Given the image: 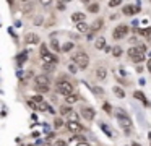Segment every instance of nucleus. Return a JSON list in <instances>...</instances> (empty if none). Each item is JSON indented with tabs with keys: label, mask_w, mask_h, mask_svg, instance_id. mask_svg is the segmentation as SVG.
<instances>
[{
	"label": "nucleus",
	"mask_w": 151,
	"mask_h": 146,
	"mask_svg": "<svg viewBox=\"0 0 151 146\" xmlns=\"http://www.w3.org/2000/svg\"><path fill=\"white\" fill-rule=\"evenodd\" d=\"M72 58H73V63H75L78 68H81V70H85V68L89 65V57L86 55V52H83V50L75 52V54L72 55Z\"/></svg>",
	"instance_id": "obj_1"
},
{
	"label": "nucleus",
	"mask_w": 151,
	"mask_h": 146,
	"mask_svg": "<svg viewBox=\"0 0 151 146\" xmlns=\"http://www.w3.org/2000/svg\"><path fill=\"white\" fill-rule=\"evenodd\" d=\"M55 89H57V93L63 94V96H68V94L75 93V88H73V84H72V83H68V81H65V80L57 81Z\"/></svg>",
	"instance_id": "obj_2"
},
{
	"label": "nucleus",
	"mask_w": 151,
	"mask_h": 146,
	"mask_svg": "<svg viewBox=\"0 0 151 146\" xmlns=\"http://www.w3.org/2000/svg\"><path fill=\"white\" fill-rule=\"evenodd\" d=\"M115 114H117V119H119V123H120V127H122V128H125V132H130L132 127H133V123H132V119L124 112V110H120V109H119Z\"/></svg>",
	"instance_id": "obj_3"
},
{
	"label": "nucleus",
	"mask_w": 151,
	"mask_h": 146,
	"mask_svg": "<svg viewBox=\"0 0 151 146\" xmlns=\"http://www.w3.org/2000/svg\"><path fill=\"white\" fill-rule=\"evenodd\" d=\"M128 55H130V58L133 62H143L145 60V52L140 50L138 47H132L130 50H128Z\"/></svg>",
	"instance_id": "obj_4"
},
{
	"label": "nucleus",
	"mask_w": 151,
	"mask_h": 146,
	"mask_svg": "<svg viewBox=\"0 0 151 146\" xmlns=\"http://www.w3.org/2000/svg\"><path fill=\"white\" fill-rule=\"evenodd\" d=\"M128 32V26L127 24H120L114 29V39H122L125 37V34Z\"/></svg>",
	"instance_id": "obj_5"
},
{
	"label": "nucleus",
	"mask_w": 151,
	"mask_h": 146,
	"mask_svg": "<svg viewBox=\"0 0 151 146\" xmlns=\"http://www.w3.org/2000/svg\"><path fill=\"white\" fill-rule=\"evenodd\" d=\"M80 114H81V117H85L86 120H93L96 115L94 109H91V107H88V106H83L81 110H80Z\"/></svg>",
	"instance_id": "obj_6"
},
{
	"label": "nucleus",
	"mask_w": 151,
	"mask_h": 146,
	"mask_svg": "<svg viewBox=\"0 0 151 146\" xmlns=\"http://www.w3.org/2000/svg\"><path fill=\"white\" fill-rule=\"evenodd\" d=\"M67 128H68L70 132H73V133H80L83 130V127L80 125L76 120H70V122H67Z\"/></svg>",
	"instance_id": "obj_7"
},
{
	"label": "nucleus",
	"mask_w": 151,
	"mask_h": 146,
	"mask_svg": "<svg viewBox=\"0 0 151 146\" xmlns=\"http://www.w3.org/2000/svg\"><path fill=\"white\" fill-rule=\"evenodd\" d=\"M41 57H42V60L46 63H57V57L52 52H44V54H41Z\"/></svg>",
	"instance_id": "obj_8"
},
{
	"label": "nucleus",
	"mask_w": 151,
	"mask_h": 146,
	"mask_svg": "<svg viewBox=\"0 0 151 146\" xmlns=\"http://www.w3.org/2000/svg\"><path fill=\"white\" fill-rule=\"evenodd\" d=\"M36 86H49V78H47L46 75L36 76Z\"/></svg>",
	"instance_id": "obj_9"
},
{
	"label": "nucleus",
	"mask_w": 151,
	"mask_h": 146,
	"mask_svg": "<svg viewBox=\"0 0 151 146\" xmlns=\"http://www.w3.org/2000/svg\"><path fill=\"white\" fill-rule=\"evenodd\" d=\"M133 96H135V99H140V101H141V102H143L146 107H150V106H151V104H150V101H148L146 97L143 96V93H141V91H135V94H133Z\"/></svg>",
	"instance_id": "obj_10"
},
{
	"label": "nucleus",
	"mask_w": 151,
	"mask_h": 146,
	"mask_svg": "<svg viewBox=\"0 0 151 146\" xmlns=\"http://www.w3.org/2000/svg\"><path fill=\"white\" fill-rule=\"evenodd\" d=\"M26 42L28 44H37V42H39V37H37L36 34H33V32H29V34H26Z\"/></svg>",
	"instance_id": "obj_11"
},
{
	"label": "nucleus",
	"mask_w": 151,
	"mask_h": 146,
	"mask_svg": "<svg viewBox=\"0 0 151 146\" xmlns=\"http://www.w3.org/2000/svg\"><path fill=\"white\" fill-rule=\"evenodd\" d=\"M76 101H78V94L76 93H72V94H68V96H65L67 104H73V102H76Z\"/></svg>",
	"instance_id": "obj_12"
},
{
	"label": "nucleus",
	"mask_w": 151,
	"mask_h": 146,
	"mask_svg": "<svg viewBox=\"0 0 151 146\" xmlns=\"http://www.w3.org/2000/svg\"><path fill=\"white\" fill-rule=\"evenodd\" d=\"M72 19H73V21H75V23L85 21V13H80V12L73 13V15H72Z\"/></svg>",
	"instance_id": "obj_13"
},
{
	"label": "nucleus",
	"mask_w": 151,
	"mask_h": 146,
	"mask_svg": "<svg viewBox=\"0 0 151 146\" xmlns=\"http://www.w3.org/2000/svg\"><path fill=\"white\" fill-rule=\"evenodd\" d=\"M76 29H78L80 32H88V31H89V26L86 24L85 21H80L78 24H76Z\"/></svg>",
	"instance_id": "obj_14"
},
{
	"label": "nucleus",
	"mask_w": 151,
	"mask_h": 146,
	"mask_svg": "<svg viewBox=\"0 0 151 146\" xmlns=\"http://www.w3.org/2000/svg\"><path fill=\"white\" fill-rule=\"evenodd\" d=\"M96 76H98L99 80H106V78H107V71H106L104 68H98V70H96Z\"/></svg>",
	"instance_id": "obj_15"
},
{
	"label": "nucleus",
	"mask_w": 151,
	"mask_h": 146,
	"mask_svg": "<svg viewBox=\"0 0 151 146\" xmlns=\"http://www.w3.org/2000/svg\"><path fill=\"white\" fill-rule=\"evenodd\" d=\"M102 23H104V21H102V19H96V21L94 23H93V26H91V31H99V29H101L102 28Z\"/></svg>",
	"instance_id": "obj_16"
},
{
	"label": "nucleus",
	"mask_w": 151,
	"mask_h": 146,
	"mask_svg": "<svg viewBox=\"0 0 151 146\" xmlns=\"http://www.w3.org/2000/svg\"><path fill=\"white\" fill-rule=\"evenodd\" d=\"M135 12H137V8H133L132 5H127V6H124V10H122V13H124V15H133Z\"/></svg>",
	"instance_id": "obj_17"
},
{
	"label": "nucleus",
	"mask_w": 151,
	"mask_h": 146,
	"mask_svg": "<svg viewBox=\"0 0 151 146\" xmlns=\"http://www.w3.org/2000/svg\"><path fill=\"white\" fill-rule=\"evenodd\" d=\"M94 45H96V49H104L106 47V39L104 37H98Z\"/></svg>",
	"instance_id": "obj_18"
},
{
	"label": "nucleus",
	"mask_w": 151,
	"mask_h": 146,
	"mask_svg": "<svg viewBox=\"0 0 151 146\" xmlns=\"http://www.w3.org/2000/svg\"><path fill=\"white\" fill-rule=\"evenodd\" d=\"M60 114H62V115H68V114H72V107L67 106V104H65V106H62V107H60Z\"/></svg>",
	"instance_id": "obj_19"
},
{
	"label": "nucleus",
	"mask_w": 151,
	"mask_h": 146,
	"mask_svg": "<svg viewBox=\"0 0 151 146\" xmlns=\"http://www.w3.org/2000/svg\"><path fill=\"white\" fill-rule=\"evenodd\" d=\"M114 94H115L117 97H125L124 89H122V88H119V86H115V88H114Z\"/></svg>",
	"instance_id": "obj_20"
},
{
	"label": "nucleus",
	"mask_w": 151,
	"mask_h": 146,
	"mask_svg": "<svg viewBox=\"0 0 151 146\" xmlns=\"http://www.w3.org/2000/svg\"><path fill=\"white\" fill-rule=\"evenodd\" d=\"M111 50H112V55H114V57H120V55H122V49L119 47V45H115V47H112Z\"/></svg>",
	"instance_id": "obj_21"
},
{
	"label": "nucleus",
	"mask_w": 151,
	"mask_h": 146,
	"mask_svg": "<svg viewBox=\"0 0 151 146\" xmlns=\"http://www.w3.org/2000/svg\"><path fill=\"white\" fill-rule=\"evenodd\" d=\"M72 49H73V42H65L60 50H62V52H68V50H72Z\"/></svg>",
	"instance_id": "obj_22"
},
{
	"label": "nucleus",
	"mask_w": 151,
	"mask_h": 146,
	"mask_svg": "<svg viewBox=\"0 0 151 146\" xmlns=\"http://www.w3.org/2000/svg\"><path fill=\"white\" fill-rule=\"evenodd\" d=\"M88 10L91 13H96V12H99V5L98 3H91V5H88Z\"/></svg>",
	"instance_id": "obj_23"
},
{
	"label": "nucleus",
	"mask_w": 151,
	"mask_h": 146,
	"mask_svg": "<svg viewBox=\"0 0 151 146\" xmlns=\"http://www.w3.org/2000/svg\"><path fill=\"white\" fill-rule=\"evenodd\" d=\"M93 93H94L96 96H102V94H104V89L99 88V86H94V88H93Z\"/></svg>",
	"instance_id": "obj_24"
},
{
	"label": "nucleus",
	"mask_w": 151,
	"mask_h": 146,
	"mask_svg": "<svg viewBox=\"0 0 151 146\" xmlns=\"http://www.w3.org/2000/svg\"><path fill=\"white\" fill-rule=\"evenodd\" d=\"M50 45H52V49L55 52H59L60 50V47H59V42H57V39H52V42H50Z\"/></svg>",
	"instance_id": "obj_25"
},
{
	"label": "nucleus",
	"mask_w": 151,
	"mask_h": 146,
	"mask_svg": "<svg viewBox=\"0 0 151 146\" xmlns=\"http://www.w3.org/2000/svg\"><path fill=\"white\" fill-rule=\"evenodd\" d=\"M36 91L37 93H47V91H49V86H36Z\"/></svg>",
	"instance_id": "obj_26"
},
{
	"label": "nucleus",
	"mask_w": 151,
	"mask_h": 146,
	"mask_svg": "<svg viewBox=\"0 0 151 146\" xmlns=\"http://www.w3.org/2000/svg\"><path fill=\"white\" fill-rule=\"evenodd\" d=\"M42 68H44L46 71H52V70H54L52 63H44V65H42Z\"/></svg>",
	"instance_id": "obj_27"
},
{
	"label": "nucleus",
	"mask_w": 151,
	"mask_h": 146,
	"mask_svg": "<svg viewBox=\"0 0 151 146\" xmlns=\"http://www.w3.org/2000/svg\"><path fill=\"white\" fill-rule=\"evenodd\" d=\"M68 68H70V71H72V73H76V71H78V67H76L75 63H70Z\"/></svg>",
	"instance_id": "obj_28"
},
{
	"label": "nucleus",
	"mask_w": 151,
	"mask_h": 146,
	"mask_svg": "<svg viewBox=\"0 0 151 146\" xmlns=\"http://www.w3.org/2000/svg\"><path fill=\"white\" fill-rule=\"evenodd\" d=\"M54 146H67V143L63 141V140H57V141L54 143Z\"/></svg>",
	"instance_id": "obj_29"
},
{
	"label": "nucleus",
	"mask_w": 151,
	"mask_h": 146,
	"mask_svg": "<svg viewBox=\"0 0 151 146\" xmlns=\"http://www.w3.org/2000/svg\"><path fill=\"white\" fill-rule=\"evenodd\" d=\"M31 101H33V102H42V96H39V94H37V96H34Z\"/></svg>",
	"instance_id": "obj_30"
},
{
	"label": "nucleus",
	"mask_w": 151,
	"mask_h": 146,
	"mask_svg": "<svg viewBox=\"0 0 151 146\" xmlns=\"http://www.w3.org/2000/svg\"><path fill=\"white\" fill-rule=\"evenodd\" d=\"M117 5H120V0H111L109 2V6H117Z\"/></svg>",
	"instance_id": "obj_31"
},
{
	"label": "nucleus",
	"mask_w": 151,
	"mask_h": 146,
	"mask_svg": "<svg viewBox=\"0 0 151 146\" xmlns=\"http://www.w3.org/2000/svg\"><path fill=\"white\" fill-rule=\"evenodd\" d=\"M102 109H104L106 112H111V110H112V107H111V104H107V102H106L104 106H102Z\"/></svg>",
	"instance_id": "obj_32"
},
{
	"label": "nucleus",
	"mask_w": 151,
	"mask_h": 146,
	"mask_svg": "<svg viewBox=\"0 0 151 146\" xmlns=\"http://www.w3.org/2000/svg\"><path fill=\"white\" fill-rule=\"evenodd\" d=\"M39 2H41V3H42V5H44V6H49V5H50V3H52V0H39Z\"/></svg>",
	"instance_id": "obj_33"
},
{
	"label": "nucleus",
	"mask_w": 151,
	"mask_h": 146,
	"mask_svg": "<svg viewBox=\"0 0 151 146\" xmlns=\"http://www.w3.org/2000/svg\"><path fill=\"white\" fill-rule=\"evenodd\" d=\"M54 123H55V127H62V119H55V122H54Z\"/></svg>",
	"instance_id": "obj_34"
},
{
	"label": "nucleus",
	"mask_w": 151,
	"mask_h": 146,
	"mask_svg": "<svg viewBox=\"0 0 151 146\" xmlns=\"http://www.w3.org/2000/svg\"><path fill=\"white\" fill-rule=\"evenodd\" d=\"M44 52H47V49H46V45H41V54H44Z\"/></svg>",
	"instance_id": "obj_35"
},
{
	"label": "nucleus",
	"mask_w": 151,
	"mask_h": 146,
	"mask_svg": "<svg viewBox=\"0 0 151 146\" xmlns=\"http://www.w3.org/2000/svg\"><path fill=\"white\" fill-rule=\"evenodd\" d=\"M146 67H148V70H150V71H151V58H150V60H148V63H146Z\"/></svg>",
	"instance_id": "obj_36"
},
{
	"label": "nucleus",
	"mask_w": 151,
	"mask_h": 146,
	"mask_svg": "<svg viewBox=\"0 0 151 146\" xmlns=\"http://www.w3.org/2000/svg\"><path fill=\"white\" fill-rule=\"evenodd\" d=\"M76 146H89V145H88V143H85V141H83V143H80V145H76Z\"/></svg>",
	"instance_id": "obj_37"
},
{
	"label": "nucleus",
	"mask_w": 151,
	"mask_h": 146,
	"mask_svg": "<svg viewBox=\"0 0 151 146\" xmlns=\"http://www.w3.org/2000/svg\"><path fill=\"white\" fill-rule=\"evenodd\" d=\"M62 2H65V3H68V2H72V0H62Z\"/></svg>",
	"instance_id": "obj_38"
},
{
	"label": "nucleus",
	"mask_w": 151,
	"mask_h": 146,
	"mask_svg": "<svg viewBox=\"0 0 151 146\" xmlns=\"http://www.w3.org/2000/svg\"><path fill=\"white\" fill-rule=\"evenodd\" d=\"M132 146H140V145H138V143H133V145H132Z\"/></svg>",
	"instance_id": "obj_39"
},
{
	"label": "nucleus",
	"mask_w": 151,
	"mask_h": 146,
	"mask_svg": "<svg viewBox=\"0 0 151 146\" xmlns=\"http://www.w3.org/2000/svg\"><path fill=\"white\" fill-rule=\"evenodd\" d=\"M21 2H29V0H21Z\"/></svg>",
	"instance_id": "obj_40"
},
{
	"label": "nucleus",
	"mask_w": 151,
	"mask_h": 146,
	"mask_svg": "<svg viewBox=\"0 0 151 146\" xmlns=\"http://www.w3.org/2000/svg\"><path fill=\"white\" fill-rule=\"evenodd\" d=\"M31 146H33V145H31Z\"/></svg>",
	"instance_id": "obj_41"
}]
</instances>
